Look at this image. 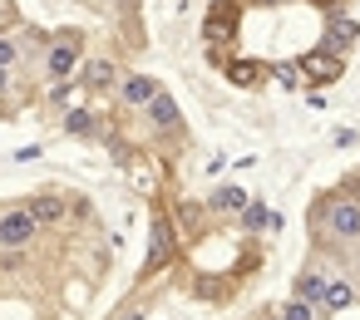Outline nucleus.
I'll use <instances>...</instances> for the list:
<instances>
[{"mask_svg":"<svg viewBox=\"0 0 360 320\" xmlns=\"http://www.w3.org/2000/svg\"><path fill=\"white\" fill-rule=\"evenodd\" d=\"M35 232H40V222H35V212H25V207H15V212L0 217V246H6V251L30 246V241H35Z\"/></svg>","mask_w":360,"mask_h":320,"instance_id":"1","label":"nucleus"},{"mask_svg":"<svg viewBox=\"0 0 360 320\" xmlns=\"http://www.w3.org/2000/svg\"><path fill=\"white\" fill-rule=\"evenodd\" d=\"M326 227H330L340 241H355V236H360V202H330V207H326Z\"/></svg>","mask_w":360,"mask_h":320,"instance_id":"2","label":"nucleus"},{"mask_svg":"<svg viewBox=\"0 0 360 320\" xmlns=\"http://www.w3.org/2000/svg\"><path fill=\"white\" fill-rule=\"evenodd\" d=\"M158 94H163V89H158V79H148V74H129V79L119 84V99H124L129 109H148Z\"/></svg>","mask_w":360,"mask_h":320,"instance_id":"3","label":"nucleus"},{"mask_svg":"<svg viewBox=\"0 0 360 320\" xmlns=\"http://www.w3.org/2000/svg\"><path fill=\"white\" fill-rule=\"evenodd\" d=\"M75 65H79V35H70V40H60V45L50 50V74H55V79H70Z\"/></svg>","mask_w":360,"mask_h":320,"instance_id":"4","label":"nucleus"},{"mask_svg":"<svg viewBox=\"0 0 360 320\" xmlns=\"http://www.w3.org/2000/svg\"><path fill=\"white\" fill-rule=\"evenodd\" d=\"M148 124H153V128H173V124H178V104H173L168 94H158V99L148 104Z\"/></svg>","mask_w":360,"mask_h":320,"instance_id":"5","label":"nucleus"},{"mask_svg":"<svg viewBox=\"0 0 360 320\" xmlns=\"http://www.w3.org/2000/svg\"><path fill=\"white\" fill-rule=\"evenodd\" d=\"M321 295H326V276H321V271H306V276H296V300H311V305H316Z\"/></svg>","mask_w":360,"mask_h":320,"instance_id":"6","label":"nucleus"},{"mask_svg":"<svg viewBox=\"0 0 360 320\" xmlns=\"http://www.w3.org/2000/svg\"><path fill=\"white\" fill-rule=\"evenodd\" d=\"M350 300H355L350 281H326V295H321V305H326V310H345Z\"/></svg>","mask_w":360,"mask_h":320,"instance_id":"7","label":"nucleus"},{"mask_svg":"<svg viewBox=\"0 0 360 320\" xmlns=\"http://www.w3.org/2000/svg\"><path fill=\"white\" fill-rule=\"evenodd\" d=\"M301 74H311V79H335V74H340V65H335L330 55H311V60L301 65Z\"/></svg>","mask_w":360,"mask_h":320,"instance_id":"8","label":"nucleus"},{"mask_svg":"<svg viewBox=\"0 0 360 320\" xmlns=\"http://www.w3.org/2000/svg\"><path fill=\"white\" fill-rule=\"evenodd\" d=\"M84 84H89V89H109V84H114V65H109V60H94V65L84 69Z\"/></svg>","mask_w":360,"mask_h":320,"instance_id":"9","label":"nucleus"},{"mask_svg":"<svg viewBox=\"0 0 360 320\" xmlns=\"http://www.w3.org/2000/svg\"><path fill=\"white\" fill-rule=\"evenodd\" d=\"M276 320H316V305H311V300H286Z\"/></svg>","mask_w":360,"mask_h":320,"instance_id":"10","label":"nucleus"},{"mask_svg":"<svg viewBox=\"0 0 360 320\" xmlns=\"http://www.w3.org/2000/svg\"><path fill=\"white\" fill-rule=\"evenodd\" d=\"M242 202H247V197H242L237 187H222V192H217V207H227V212H242Z\"/></svg>","mask_w":360,"mask_h":320,"instance_id":"11","label":"nucleus"},{"mask_svg":"<svg viewBox=\"0 0 360 320\" xmlns=\"http://www.w3.org/2000/svg\"><path fill=\"white\" fill-rule=\"evenodd\" d=\"M60 212H65V207H60L55 197H45V202H35V222H55Z\"/></svg>","mask_w":360,"mask_h":320,"instance_id":"12","label":"nucleus"},{"mask_svg":"<svg viewBox=\"0 0 360 320\" xmlns=\"http://www.w3.org/2000/svg\"><path fill=\"white\" fill-rule=\"evenodd\" d=\"M227 74H232V84H252V79H257L262 69H257V65H232Z\"/></svg>","mask_w":360,"mask_h":320,"instance_id":"13","label":"nucleus"},{"mask_svg":"<svg viewBox=\"0 0 360 320\" xmlns=\"http://www.w3.org/2000/svg\"><path fill=\"white\" fill-rule=\"evenodd\" d=\"M15 55H20V50H15L11 40H0V69H11V60H15Z\"/></svg>","mask_w":360,"mask_h":320,"instance_id":"14","label":"nucleus"},{"mask_svg":"<svg viewBox=\"0 0 360 320\" xmlns=\"http://www.w3.org/2000/svg\"><path fill=\"white\" fill-rule=\"evenodd\" d=\"M0 89H11V74H6V69H0Z\"/></svg>","mask_w":360,"mask_h":320,"instance_id":"15","label":"nucleus"},{"mask_svg":"<svg viewBox=\"0 0 360 320\" xmlns=\"http://www.w3.org/2000/svg\"><path fill=\"white\" fill-rule=\"evenodd\" d=\"M6 6H11V0H0V11H6Z\"/></svg>","mask_w":360,"mask_h":320,"instance_id":"16","label":"nucleus"},{"mask_svg":"<svg viewBox=\"0 0 360 320\" xmlns=\"http://www.w3.org/2000/svg\"><path fill=\"white\" fill-rule=\"evenodd\" d=\"M119 6H129V0H119Z\"/></svg>","mask_w":360,"mask_h":320,"instance_id":"17","label":"nucleus"}]
</instances>
